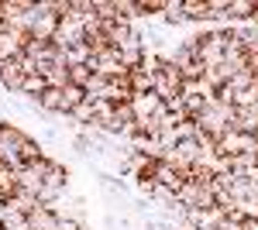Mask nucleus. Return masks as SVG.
<instances>
[{"mask_svg":"<svg viewBox=\"0 0 258 230\" xmlns=\"http://www.w3.org/2000/svg\"><path fill=\"white\" fill-rule=\"evenodd\" d=\"M255 21V0H227V14H224V24L231 28H244Z\"/></svg>","mask_w":258,"mask_h":230,"instance_id":"obj_1","label":"nucleus"},{"mask_svg":"<svg viewBox=\"0 0 258 230\" xmlns=\"http://www.w3.org/2000/svg\"><path fill=\"white\" fill-rule=\"evenodd\" d=\"M21 83H24V69H21V58H7L4 65H0V86L7 90V93H21Z\"/></svg>","mask_w":258,"mask_h":230,"instance_id":"obj_2","label":"nucleus"},{"mask_svg":"<svg viewBox=\"0 0 258 230\" xmlns=\"http://www.w3.org/2000/svg\"><path fill=\"white\" fill-rule=\"evenodd\" d=\"M69 179H73V169H69L66 162H59V158H55V162L48 165V172H45V186L66 192V189H69Z\"/></svg>","mask_w":258,"mask_h":230,"instance_id":"obj_3","label":"nucleus"},{"mask_svg":"<svg viewBox=\"0 0 258 230\" xmlns=\"http://www.w3.org/2000/svg\"><path fill=\"white\" fill-rule=\"evenodd\" d=\"M28 107H31L35 114H59L62 117V90H52V86H48V90H45L35 103H28Z\"/></svg>","mask_w":258,"mask_h":230,"instance_id":"obj_4","label":"nucleus"},{"mask_svg":"<svg viewBox=\"0 0 258 230\" xmlns=\"http://www.w3.org/2000/svg\"><path fill=\"white\" fill-rule=\"evenodd\" d=\"M234 127L241 134H255L258 131V103L251 107H234Z\"/></svg>","mask_w":258,"mask_h":230,"instance_id":"obj_5","label":"nucleus"},{"mask_svg":"<svg viewBox=\"0 0 258 230\" xmlns=\"http://www.w3.org/2000/svg\"><path fill=\"white\" fill-rule=\"evenodd\" d=\"M28 230H59V213L48 206H38L28 216Z\"/></svg>","mask_w":258,"mask_h":230,"instance_id":"obj_6","label":"nucleus"},{"mask_svg":"<svg viewBox=\"0 0 258 230\" xmlns=\"http://www.w3.org/2000/svg\"><path fill=\"white\" fill-rule=\"evenodd\" d=\"M41 155H45V144H41L38 137H24V141H21L18 144V158H21V165H31V162H38Z\"/></svg>","mask_w":258,"mask_h":230,"instance_id":"obj_7","label":"nucleus"},{"mask_svg":"<svg viewBox=\"0 0 258 230\" xmlns=\"http://www.w3.org/2000/svg\"><path fill=\"white\" fill-rule=\"evenodd\" d=\"M155 179H159V186H165V189H172V192H179L182 186H186V179H182V172H176L169 162H162L159 165V172H155Z\"/></svg>","mask_w":258,"mask_h":230,"instance_id":"obj_8","label":"nucleus"},{"mask_svg":"<svg viewBox=\"0 0 258 230\" xmlns=\"http://www.w3.org/2000/svg\"><path fill=\"white\" fill-rule=\"evenodd\" d=\"M127 86H131V93H135V96L152 93V86H155V76H152L148 69H135V72H127Z\"/></svg>","mask_w":258,"mask_h":230,"instance_id":"obj_9","label":"nucleus"},{"mask_svg":"<svg viewBox=\"0 0 258 230\" xmlns=\"http://www.w3.org/2000/svg\"><path fill=\"white\" fill-rule=\"evenodd\" d=\"M227 169L234 175H251L258 169V155H244V151L231 155V158H227Z\"/></svg>","mask_w":258,"mask_h":230,"instance_id":"obj_10","label":"nucleus"},{"mask_svg":"<svg viewBox=\"0 0 258 230\" xmlns=\"http://www.w3.org/2000/svg\"><path fill=\"white\" fill-rule=\"evenodd\" d=\"M135 114H138V120H145V117H152L155 110L162 107V96L159 93H141V96H135Z\"/></svg>","mask_w":258,"mask_h":230,"instance_id":"obj_11","label":"nucleus"},{"mask_svg":"<svg viewBox=\"0 0 258 230\" xmlns=\"http://www.w3.org/2000/svg\"><path fill=\"white\" fill-rule=\"evenodd\" d=\"M97 182L107 189V196L110 199H124V192H127V186H124V179L114 172H97Z\"/></svg>","mask_w":258,"mask_h":230,"instance_id":"obj_12","label":"nucleus"},{"mask_svg":"<svg viewBox=\"0 0 258 230\" xmlns=\"http://www.w3.org/2000/svg\"><path fill=\"white\" fill-rule=\"evenodd\" d=\"M45 90H48L45 76H24V83H21V93H18V96H24L28 103H35V100H38Z\"/></svg>","mask_w":258,"mask_h":230,"instance_id":"obj_13","label":"nucleus"},{"mask_svg":"<svg viewBox=\"0 0 258 230\" xmlns=\"http://www.w3.org/2000/svg\"><path fill=\"white\" fill-rule=\"evenodd\" d=\"M80 103H86V90L83 86H66L62 90V117H69Z\"/></svg>","mask_w":258,"mask_h":230,"instance_id":"obj_14","label":"nucleus"},{"mask_svg":"<svg viewBox=\"0 0 258 230\" xmlns=\"http://www.w3.org/2000/svg\"><path fill=\"white\" fill-rule=\"evenodd\" d=\"M107 90H110V79L100 76V72H93V79L86 83V100H90V103H97V100L107 96Z\"/></svg>","mask_w":258,"mask_h":230,"instance_id":"obj_15","label":"nucleus"},{"mask_svg":"<svg viewBox=\"0 0 258 230\" xmlns=\"http://www.w3.org/2000/svg\"><path fill=\"white\" fill-rule=\"evenodd\" d=\"M145 58H148V48H124L120 52V65L127 69V72H135L145 65Z\"/></svg>","mask_w":258,"mask_h":230,"instance_id":"obj_16","label":"nucleus"},{"mask_svg":"<svg viewBox=\"0 0 258 230\" xmlns=\"http://www.w3.org/2000/svg\"><path fill=\"white\" fill-rule=\"evenodd\" d=\"M21 186H18V169H11V165H0V192L11 199L14 192H18Z\"/></svg>","mask_w":258,"mask_h":230,"instance_id":"obj_17","label":"nucleus"},{"mask_svg":"<svg viewBox=\"0 0 258 230\" xmlns=\"http://www.w3.org/2000/svg\"><path fill=\"white\" fill-rule=\"evenodd\" d=\"M207 189V186H200V182H186V186H182V189L176 192V199L179 203H182V206H186V210H193V206H197V199H200V192Z\"/></svg>","mask_w":258,"mask_h":230,"instance_id":"obj_18","label":"nucleus"},{"mask_svg":"<svg viewBox=\"0 0 258 230\" xmlns=\"http://www.w3.org/2000/svg\"><path fill=\"white\" fill-rule=\"evenodd\" d=\"M162 24H165V28H179V24H186L182 0H169V7H165V14H162Z\"/></svg>","mask_w":258,"mask_h":230,"instance_id":"obj_19","label":"nucleus"},{"mask_svg":"<svg viewBox=\"0 0 258 230\" xmlns=\"http://www.w3.org/2000/svg\"><path fill=\"white\" fill-rule=\"evenodd\" d=\"M73 151L80 155V158H90V155H97V148H93V137L86 134V131H80V134L73 137Z\"/></svg>","mask_w":258,"mask_h":230,"instance_id":"obj_20","label":"nucleus"},{"mask_svg":"<svg viewBox=\"0 0 258 230\" xmlns=\"http://www.w3.org/2000/svg\"><path fill=\"white\" fill-rule=\"evenodd\" d=\"M90 79H93V69L90 65H69V86H83L86 90Z\"/></svg>","mask_w":258,"mask_h":230,"instance_id":"obj_21","label":"nucleus"},{"mask_svg":"<svg viewBox=\"0 0 258 230\" xmlns=\"http://www.w3.org/2000/svg\"><path fill=\"white\" fill-rule=\"evenodd\" d=\"M227 86H231L234 93H244V90H251V86H255V76H251L248 69H241V72H234V76H231V83H227Z\"/></svg>","mask_w":258,"mask_h":230,"instance_id":"obj_22","label":"nucleus"},{"mask_svg":"<svg viewBox=\"0 0 258 230\" xmlns=\"http://www.w3.org/2000/svg\"><path fill=\"white\" fill-rule=\"evenodd\" d=\"M66 55H69V65H86L90 62V48H86V41H80V45H73V48H66Z\"/></svg>","mask_w":258,"mask_h":230,"instance_id":"obj_23","label":"nucleus"},{"mask_svg":"<svg viewBox=\"0 0 258 230\" xmlns=\"http://www.w3.org/2000/svg\"><path fill=\"white\" fill-rule=\"evenodd\" d=\"M169 0H138V11L141 18H155V14H165Z\"/></svg>","mask_w":258,"mask_h":230,"instance_id":"obj_24","label":"nucleus"},{"mask_svg":"<svg viewBox=\"0 0 258 230\" xmlns=\"http://www.w3.org/2000/svg\"><path fill=\"white\" fill-rule=\"evenodd\" d=\"M217 41L224 45V48H238V28L220 24V28H217Z\"/></svg>","mask_w":258,"mask_h":230,"instance_id":"obj_25","label":"nucleus"},{"mask_svg":"<svg viewBox=\"0 0 258 230\" xmlns=\"http://www.w3.org/2000/svg\"><path fill=\"white\" fill-rule=\"evenodd\" d=\"M45 83H48L52 90H66V86H69V69H48Z\"/></svg>","mask_w":258,"mask_h":230,"instance_id":"obj_26","label":"nucleus"},{"mask_svg":"<svg viewBox=\"0 0 258 230\" xmlns=\"http://www.w3.org/2000/svg\"><path fill=\"white\" fill-rule=\"evenodd\" d=\"M97 18L100 21H117V0H97Z\"/></svg>","mask_w":258,"mask_h":230,"instance_id":"obj_27","label":"nucleus"},{"mask_svg":"<svg viewBox=\"0 0 258 230\" xmlns=\"http://www.w3.org/2000/svg\"><path fill=\"white\" fill-rule=\"evenodd\" d=\"M197 137V120H179L176 124V141H189Z\"/></svg>","mask_w":258,"mask_h":230,"instance_id":"obj_28","label":"nucleus"},{"mask_svg":"<svg viewBox=\"0 0 258 230\" xmlns=\"http://www.w3.org/2000/svg\"><path fill=\"white\" fill-rule=\"evenodd\" d=\"M59 230H86V220H76V216H59Z\"/></svg>","mask_w":258,"mask_h":230,"instance_id":"obj_29","label":"nucleus"},{"mask_svg":"<svg viewBox=\"0 0 258 230\" xmlns=\"http://www.w3.org/2000/svg\"><path fill=\"white\" fill-rule=\"evenodd\" d=\"M241 230H258V220H244V223H241Z\"/></svg>","mask_w":258,"mask_h":230,"instance_id":"obj_30","label":"nucleus"},{"mask_svg":"<svg viewBox=\"0 0 258 230\" xmlns=\"http://www.w3.org/2000/svg\"><path fill=\"white\" fill-rule=\"evenodd\" d=\"M203 230H210V227H203Z\"/></svg>","mask_w":258,"mask_h":230,"instance_id":"obj_31","label":"nucleus"},{"mask_svg":"<svg viewBox=\"0 0 258 230\" xmlns=\"http://www.w3.org/2000/svg\"><path fill=\"white\" fill-rule=\"evenodd\" d=\"M255 137H258V131H255Z\"/></svg>","mask_w":258,"mask_h":230,"instance_id":"obj_32","label":"nucleus"}]
</instances>
